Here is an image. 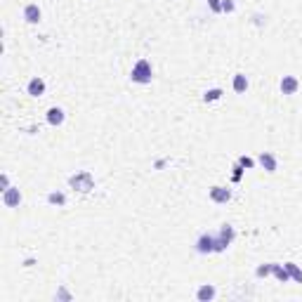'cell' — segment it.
I'll use <instances>...</instances> for the list:
<instances>
[{"instance_id":"1","label":"cell","mask_w":302,"mask_h":302,"mask_svg":"<svg viewBox=\"0 0 302 302\" xmlns=\"http://www.w3.org/2000/svg\"><path fill=\"white\" fill-rule=\"evenodd\" d=\"M130 81L137 83V85H149V83L154 81V66H151V62L146 57H142V59L135 62V66H132V71H130Z\"/></svg>"},{"instance_id":"2","label":"cell","mask_w":302,"mask_h":302,"mask_svg":"<svg viewBox=\"0 0 302 302\" xmlns=\"http://www.w3.org/2000/svg\"><path fill=\"white\" fill-rule=\"evenodd\" d=\"M69 186L76 189V192H81V194H88V192L95 189V177H92V172L90 170H81V172H76V175L69 177Z\"/></svg>"},{"instance_id":"3","label":"cell","mask_w":302,"mask_h":302,"mask_svg":"<svg viewBox=\"0 0 302 302\" xmlns=\"http://www.w3.org/2000/svg\"><path fill=\"white\" fill-rule=\"evenodd\" d=\"M194 248H196V253L199 255H213L215 253V234H201L199 239H196V243H194Z\"/></svg>"},{"instance_id":"4","label":"cell","mask_w":302,"mask_h":302,"mask_svg":"<svg viewBox=\"0 0 302 302\" xmlns=\"http://www.w3.org/2000/svg\"><path fill=\"white\" fill-rule=\"evenodd\" d=\"M208 196H210V201L213 203H220V206H224V203H229L232 201V189H226V186L222 184H215L208 189Z\"/></svg>"},{"instance_id":"5","label":"cell","mask_w":302,"mask_h":302,"mask_svg":"<svg viewBox=\"0 0 302 302\" xmlns=\"http://www.w3.org/2000/svg\"><path fill=\"white\" fill-rule=\"evenodd\" d=\"M21 201H24V196H21L19 186H10V189L3 192V206L5 208H19Z\"/></svg>"},{"instance_id":"6","label":"cell","mask_w":302,"mask_h":302,"mask_svg":"<svg viewBox=\"0 0 302 302\" xmlns=\"http://www.w3.org/2000/svg\"><path fill=\"white\" fill-rule=\"evenodd\" d=\"M279 90H281V95L293 97V95H297V90H300V81H297L295 76H283L281 81H279Z\"/></svg>"},{"instance_id":"7","label":"cell","mask_w":302,"mask_h":302,"mask_svg":"<svg viewBox=\"0 0 302 302\" xmlns=\"http://www.w3.org/2000/svg\"><path fill=\"white\" fill-rule=\"evenodd\" d=\"M24 21L26 24H41V19H43V12H41V7L35 5V3H28V5H24Z\"/></svg>"},{"instance_id":"8","label":"cell","mask_w":302,"mask_h":302,"mask_svg":"<svg viewBox=\"0 0 302 302\" xmlns=\"http://www.w3.org/2000/svg\"><path fill=\"white\" fill-rule=\"evenodd\" d=\"M257 163H260L267 172H276V170H279V161H276V156L272 154V151H262L260 156H257Z\"/></svg>"},{"instance_id":"9","label":"cell","mask_w":302,"mask_h":302,"mask_svg":"<svg viewBox=\"0 0 302 302\" xmlns=\"http://www.w3.org/2000/svg\"><path fill=\"white\" fill-rule=\"evenodd\" d=\"M45 118H48V123L52 125V128H59V125L66 121V114H64L62 106H50L48 114H45Z\"/></svg>"},{"instance_id":"10","label":"cell","mask_w":302,"mask_h":302,"mask_svg":"<svg viewBox=\"0 0 302 302\" xmlns=\"http://www.w3.org/2000/svg\"><path fill=\"white\" fill-rule=\"evenodd\" d=\"M45 88H48V85H45V81H43L41 76H33V78L28 81V85H26V92L31 97H43L45 95Z\"/></svg>"},{"instance_id":"11","label":"cell","mask_w":302,"mask_h":302,"mask_svg":"<svg viewBox=\"0 0 302 302\" xmlns=\"http://www.w3.org/2000/svg\"><path fill=\"white\" fill-rule=\"evenodd\" d=\"M215 295H217V290H215L213 283H201L199 288H196V300L199 302H210V300H215Z\"/></svg>"},{"instance_id":"12","label":"cell","mask_w":302,"mask_h":302,"mask_svg":"<svg viewBox=\"0 0 302 302\" xmlns=\"http://www.w3.org/2000/svg\"><path fill=\"white\" fill-rule=\"evenodd\" d=\"M248 88H250V81H248L246 73H236L232 78V90L236 92V95H246Z\"/></svg>"},{"instance_id":"13","label":"cell","mask_w":302,"mask_h":302,"mask_svg":"<svg viewBox=\"0 0 302 302\" xmlns=\"http://www.w3.org/2000/svg\"><path fill=\"white\" fill-rule=\"evenodd\" d=\"M272 276H274L279 283H288V281H290V274H288V269H286V265H279V262H274Z\"/></svg>"},{"instance_id":"14","label":"cell","mask_w":302,"mask_h":302,"mask_svg":"<svg viewBox=\"0 0 302 302\" xmlns=\"http://www.w3.org/2000/svg\"><path fill=\"white\" fill-rule=\"evenodd\" d=\"M222 95H224V90H222V88H210V90H206V92H203V102H206V104L220 102Z\"/></svg>"},{"instance_id":"15","label":"cell","mask_w":302,"mask_h":302,"mask_svg":"<svg viewBox=\"0 0 302 302\" xmlns=\"http://www.w3.org/2000/svg\"><path fill=\"white\" fill-rule=\"evenodd\" d=\"M48 203L50 206H57V208H64L66 206V194L64 192H50L48 194Z\"/></svg>"},{"instance_id":"16","label":"cell","mask_w":302,"mask_h":302,"mask_svg":"<svg viewBox=\"0 0 302 302\" xmlns=\"http://www.w3.org/2000/svg\"><path fill=\"white\" fill-rule=\"evenodd\" d=\"M286 265V269H288V274H290V281H295V283H302V269L297 267L295 262H283Z\"/></svg>"},{"instance_id":"17","label":"cell","mask_w":302,"mask_h":302,"mask_svg":"<svg viewBox=\"0 0 302 302\" xmlns=\"http://www.w3.org/2000/svg\"><path fill=\"white\" fill-rule=\"evenodd\" d=\"M272 269H274V262H265V265H260L255 269V276L257 279H267V276H272Z\"/></svg>"},{"instance_id":"18","label":"cell","mask_w":302,"mask_h":302,"mask_svg":"<svg viewBox=\"0 0 302 302\" xmlns=\"http://www.w3.org/2000/svg\"><path fill=\"white\" fill-rule=\"evenodd\" d=\"M229 246H232V241H226L224 236L215 234V253H224V250H226Z\"/></svg>"},{"instance_id":"19","label":"cell","mask_w":302,"mask_h":302,"mask_svg":"<svg viewBox=\"0 0 302 302\" xmlns=\"http://www.w3.org/2000/svg\"><path fill=\"white\" fill-rule=\"evenodd\" d=\"M232 170H234V172H232V182L236 184V182H241V177H243V172H246V168H243V165H241L239 161H236Z\"/></svg>"},{"instance_id":"20","label":"cell","mask_w":302,"mask_h":302,"mask_svg":"<svg viewBox=\"0 0 302 302\" xmlns=\"http://www.w3.org/2000/svg\"><path fill=\"white\" fill-rule=\"evenodd\" d=\"M217 234H220V236H224L226 241H234V236H236V232H234V226H232V224H226V222L220 226V232H217Z\"/></svg>"},{"instance_id":"21","label":"cell","mask_w":302,"mask_h":302,"mask_svg":"<svg viewBox=\"0 0 302 302\" xmlns=\"http://www.w3.org/2000/svg\"><path fill=\"white\" fill-rule=\"evenodd\" d=\"M236 12V3L234 0H222V14H234Z\"/></svg>"},{"instance_id":"22","label":"cell","mask_w":302,"mask_h":302,"mask_svg":"<svg viewBox=\"0 0 302 302\" xmlns=\"http://www.w3.org/2000/svg\"><path fill=\"white\" fill-rule=\"evenodd\" d=\"M239 163L243 165L246 170H253V168H255V163H257V161H255V158H250V156H239Z\"/></svg>"},{"instance_id":"23","label":"cell","mask_w":302,"mask_h":302,"mask_svg":"<svg viewBox=\"0 0 302 302\" xmlns=\"http://www.w3.org/2000/svg\"><path fill=\"white\" fill-rule=\"evenodd\" d=\"M208 7H210L215 14H220L222 12V0H208Z\"/></svg>"},{"instance_id":"24","label":"cell","mask_w":302,"mask_h":302,"mask_svg":"<svg viewBox=\"0 0 302 302\" xmlns=\"http://www.w3.org/2000/svg\"><path fill=\"white\" fill-rule=\"evenodd\" d=\"M10 177H7L5 172H3V175H0V192H5V189H10Z\"/></svg>"},{"instance_id":"25","label":"cell","mask_w":302,"mask_h":302,"mask_svg":"<svg viewBox=\"0 0 302 302\" xmlns=\"http://www.w3.org/2000/svg\"><path fill=\"white\" fill-rule=\"evenodd\" d=\"M69 290H66V288H62V290H59V293H57V300H69Z\"/></svg>"},{"instance_id":"26","label":"cell","mask_w":302,"mask_h":302,"mask_svg":"<svg viewBox=\"0 0 302 302\" xmlns=\"http://www.w3.org/2000/svg\"><path fill=\"white\" fill-rule=\"evenodd\" d=\"M165 165H168V158H158L156 163H154V168H156V170H161V168H165Z\"/></svg>"}]
</instances>
